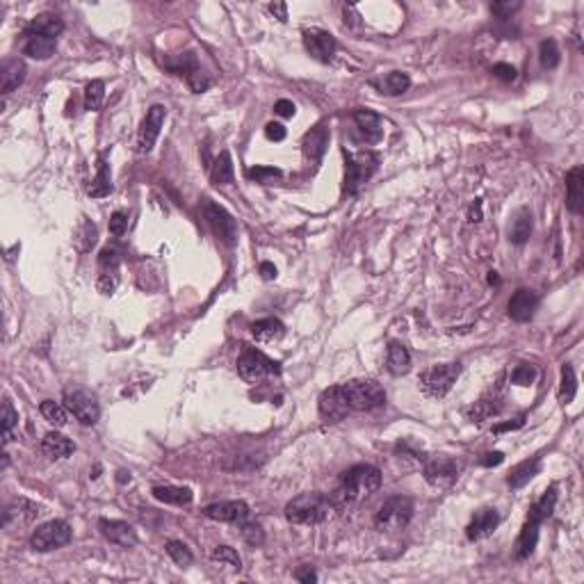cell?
Segmentation results:
<instances>
[{"label":"cell","instance_id":"35","mask_svg":"<svg viewBox=\"0 0 584 584\" xmlns=\"http://www.w3.org/2000/svg\"><path fill=\"white\" fill-rule=\"evenodd\" d=\"M408 87H411V78H408L406 74H402V71H391V74H388L384 78V83H382V91L388 96L404 94Z\"/></svg>","mask_w":584,"mask_h":584},{"label":"cell","instance_id":"6","mask_svg":"<svg viewBox=\"0 0 584 584\" xmlns=\"http://www.w3.org/2000/svg\"><path fill=\"white\" fill-rule=\"evenodd\" d=\"M71 537L74 534H71V525L67 520H48L33 532L30 546L37 552H53L57 548H64Z\"/></svg>","mask_w":584,"mask_h":584},{"label":"cell","instance_id":"40","mask_svg":"<svg viewBox=\"0 0 584 584\" xmlns=\"http://www.w3.org/2000/svg\"><path fill=\"white\" fill-rule=\"evenodd\" d=\"M326 142H329V135H326L324 128H315L313 132H309V135H306V156L320 158L324 153Z\"/></svg>","mask_w":584,"mask_h":584},{"label":"cell","instance_id":"12","mask_svg":"<svg viewBox=\"0 0 584 584\" xmlns=\"http://www.w3.org/2000/svg\"><path fill=\"white\" fill-rule=\"evenodd\" d=\"M317 408H320V416L324 423H340L347 418V413L352 411L350 402H347V395L340 386H331L322 391L320 399H317Z\"/></svg>","mask_w":584,"mask_h":584},{"label":"cell","instance_id":"48","mask_svg":"<svg viewBox=\"0 0 584 584\" xmlns=\"http://www.w3.org/2000/svg\"><path fill=\"white\" fill-rule=\"evenodd\" d=\"M534 377H537V370L532 365H518L514 372H511V384H516V386H529L532 382H534Z\"/></svg>","mask_w":584,"mask_h":584},{"label":"cell","instance_id":"15","mask_svg":"<svg viewBox=\"0 0 584 584\" xmlns=\"http://www.w3.org/2000/svg\"><path fill=\"white\" fill-rule=\"evenodd\" d=\"M203 516L210 520H219V522H233V525H240L249 518V505L242 500H224V502H214V505H208L203 509Z\"/></svg>","mask_w":584,"mask_h":584},{"label":"cell","instance_id":"10","mask_svg":"<svg viewBox=\"0 0 584 584\" xmlns=\"http://www.w3.org/2000/svg\"><path fill=\"white\" fill-rule=\"evenodd\" d=\"M201 210H203V217H206V222L210 224V229L217 233L219 238L229 244V247H233V244L238 242V224H235V219L231 217V214L210 199H203Z\"/></svg>","mask_w":584,"mask_h":584},{"label":"cell","instance_id":"49","mask_svg":"<svg viewBox=\"0 0 584 584\" xmlns=\"http://www.w3.org/2000/svg\"><path fill=\"white\" fill-rule=\"evenodd\" d=\"M119 263H121V253L115 247H105L98 256L101 270H119Z\"/></svg>","mask_w":584,"mask_h":584},{"label":"cell","instance_id":"34","mask_svg":"<svg viewBox=\"0 0 584 584\" xmlns=\"http://www.w3.org/2000/svg\"><path fill=\"white\" fill-rule=\"evenodd\" d=\"M212 183L214 185H229L233 183V160L229 151H222L212 165Z\"/></svg>","mask_w":584,"mask_h":584},{"label":"cell","instance_id":"9","mask_svg":"<svg viewBox=\"0 0 584 584\" xmlns=\"http://www.w3.org/2000/svg\"><path fill=\"white\" fill-rule=\"evenodd\" d=\"M459 473H461V464L450 457H432L425 461V468H423L425 481L434 488H450L459 479Z\"/></svg>","mask_w":584,"mask_h":584},{"label":"cell","instance_id":"8","mask_svg":"<svg viewBox=\"0 0 584 584\" xmlns=\"http://www.w3.org/2000/svg\"><path fill=\"white\" fill-rule=\"evenodd\" d=\"M461 374V363H445V365H434L420 377V384H423L425 393L434 399L445 397L452 391L454 382Z\"/></svg>","mask_w":584,"mask_h":584},{"label":"cell","instance_id":"24","mask_svg":"<svg viewBox=\"0 0 584 584\" xmlns=\"http://www.w3.org/2000/svg\"><path fill=\"white\" fill-rule=\"evenodd\" d=\"M42 452L48 457V459H67L69 454L76 452V445L74 440H69L67 436L57 434V432H48L42 440Z\"/></svg>","mask_w":584,"mask_h":584},{"label":"cell","instance_id":"11","mask_svg":"<svg viewBox=\"0 0 584 584\" xmlns=\"http://www.w3.org/2000/svg\"><path fill=\"white\" fill-rule=\"evenodd\" d=\"M64 406L69 408V413H74L80 425H96L101 418L96 395H91L89 391H69L64 395Z\"/></svg>","mask_w":584,"mask_h":584},{"label":"cell","instance_id":"27","mask_svg":"<svg viewBox=\"0 0 584 584\" xmlns=\"http://www.w3.org/2000/svg\"><path fill=\"white\" fill-rule=\"evenodd\" d=\"M153 498L165 502V505H173V507H188L192 505V491L185 486H156L151 491Z\"/></svg>","mask_w":584,"mask_h":584},{"label":"cell","instance_id":"46","mask_svg":"<svg viewBox=\"0 0 584 584\" xmlns=\"http://www.w3.org/2000/svg\"><path fill=\"white\" fill-rule=\"evenodd\" d=\"M119 270H101L98 274V281H96V288L101 294H112L117 290L119 285Z\"/></svg>","mask_w":584,"mask_h":584},{"label":"cell","instance_id":"2","mask_svg":"<svg viewBox=\"0 0 584 584\" xmlns=\"http://www.w3.org/2000/svg\"><path fill=\"white\" fill-rule=\"evenodd\" d=\"M331 511H336L331 498L313 491V493H302L292 498L285 505V518L292 525H322L324 520H329Z\"/></svg>","mask_w":584,"mask_h":584},{"label":"cell","instance_id":"42","mask_svg":"<svg viewBox=\"0 0 584 584\" xmlns=\"http://www.w3.org/2000/svg\"><path fill=\"white\" fill-rule=\"evenodd\" d=\"M167 555L178 563V566H190V563L194 561V555H192V550L185 546L183 541H176V539H171L167 541Z\"/></svg>","mask_w":584,"mask_h":584},{"label":"cell","instance_id":"13","mask_svg":"<svg viewBox=\"0 0 584 584\" xmlns=\"http://www.w3.org/2000/svg\"><path fill=\"white\" fill-rule=\"evenodd\" d=\"M167 119V108L165 105H151L144 121H142L139 132H137V151L139 153H151L156 147V139L160 135V128Z\"/></svg>","mask_w":584,"mask_h":584},{"label":"cell","instance_id":"14","mask_svg":"<svg viewBox=\"0 0 584 584\" xmlns=\"http://www.w3.org/2000/svg\"><path fill=\"white\" fill-rule=\"evenodd\" d=\"M304 46L309 50V55L317 59V62H331L338 50L336 37L331 33H326V30H317V28L304 30Z\"/></svg>","mask_w":584,"mask_h":584},{"label":"cell","instance_id":"43","mask_svg":"<svg viewBox=\"0 0 584 584\" xmlns=\"http://www.w3.org/2000/svg\"><path fill=\"white\" fill-rule=\"evenodd\" d=\"M210 557H212V561L227 563V566H231V568H235V571L242 568V559H240V555H238V550L231 548V546H219V548H214Z\"/></svg>","mask_w":584,"mask_h":584},{"label":"cell","instance_id":"33","mask_svg":"<svg viewBox=\"0 0 584 584\" xmlns=\"http://www.w3.org/2000/svg\"><path fill=\"white\" fill-rule=\"evenodd\" d=\"M112 192V183H110V165L105 160H101L98 162V171H96V178L94 183L89 185L87 194L91 199H103L108 197V194Z\"/></svg>","mask_w":584,"mask_h":584},{"label":"cell","instance_id":"3","mask_svg":"<svg viewBox=\"0 0 584 584\" xmlns=\"http://www.w3.org/2000/svg\"><path fill=\"white\" fill-rule=\"evenodd\" d=\"M379 167V156L372 151H358L345 156V194H358Z\"/></svg>","mask_w":584,"mask_h":584},{"label":"cell","instance_id":"36","mask_svg":"<svg viewBox=\"0 0 584 584\" xmlns=\"http://www.w3.org/2000/svg\"><path fill=\"white\" fill-rule=\"evenodd\" d=\"M578 393V379H576V370L566 363L561 367V386H559V402L561 404H571L573 397Z\"/></svg>","mask_w":584,"mask_h":584},{"label":"cell","instance_id":"18","mask_svg":"<svg viewBox=\"0 0 584 584\" xmlns=\"http://www.w3.org/2000/svg\"><path fill=\"white\" fill-rule=\"evenodd\" d=\"M537 306H539V294L520 288L509 299V317L516 322H529L532 317H534Z\"/></svg>","mask_w":584,"mask_h":584},{"label":"cell","instance_id":"31","mask_svg":"<svg viewBox=\"0 0 584 584\" xmlns=\"http://www.w3.org/2000/svg\"><path fill=\"white\" fill-rule=\"evenodd\" d=\"M539 470H541V457H534V459H527V461H522V464H518L514 470L509 473L507 477V484L511 488H520V486H525L527 481L539 475Z\"/></svg>","mask_w":584,"mask_h":584},{"label":"cell","instance_id":"1","mask_svg":"<svg viewBox=\"0 0 584 584\" xmlns=\"http://www.w3.org/2000/svg\"><path fill=\"white\" fill-rule=\"evenodd\" d=\"M382 486V473L370 464H358L343 473L340 484L333 491L331 505L336 511H350L352 507L361 505Z\"/></svg>","mask_w":584,"mask_h":584},{"label":"cell","instance_id":"19","mask_svg":"<svg viewBox=\"0 0 584 584\" xmlns=\"http://www.w3.org/2000/svg\"><path fill=\"white\" fill-rule=\"evenodd\" d=\"M57 48V39L53 37H44V35H35V33H23V53L28 57L35 59H48L53 57Z\"/></svg>","mask_w":584,"mask_h":584},{"label":"cell","instance_id":"52","mask_svg":"<svg viewBox=\"0 0 584 584\" xmlns=\"http://www.w3.org/2000/svg\"><path fill=\"white\" fill-rule=\"evenodd\" d=\"M188 85L192 87V91H197V94H201V91H206L210 87V78L203 74V71H192V74L188 76Z\"/></svg>","mask_w":584,"mask_h":584},{"label":"cell","instance_id":"16","mask_svg":"<svg viewBox=\"0 0 584 584\" xmlns=\"http://www.w3.org/2000/svg\"><path fill=\"white\" fill-rule=\"evenodd\" d=\"M498 525H500V514L496 509H491V507L479 509L473 516V520L468 522L466 537H468V541H481V539L493 534Z\"/></svg>","mask_w":584,"mask_h":584},{"label":"cell","instance_id":"22","mask_svg":"<svg viewBox=\"0 0 584 584\" xmlns=\"http://www.w3.org/2000/svg\"><path fill=\"white\" fill-rule=\"evenodd\" d=\"M25 80V64L21 59H7L0 71V91L3 94H12L14 89H18Z\"/></svg>","mask_w":584,"mask_h":584},{"label":"cell","instance_id":"7","mask_svg":"<svg viewBox=\"0 0 584 584\" xmlns=\"http://www.w3.org/2000/svg\"><path fill=\"white\" fill-rule=\"evenodd\" d=\"M238 372L244 382L249 384H258L263 379L274 377L281 372V367L276 361H272L270 356H265L258 350H244L242 356L238 358Z\"/></svg>","mask_w":584,"mask_h":584},{"label":"cell","instance_id":"32","mask_svg":"<svg viewBox=\"0 0 584 584\" xmlns=\"http://www.w3.org/2000/svg\"><path fill=\"white\" fill-rule=\"evenodd\" d=\"M532 235V214L527 208H520L516 212V219L511 224V231H509V240L514 244H525Z\"/></svg>","mask_w":584,"mask_h":584},{"label":"cell","instance_id":"45","mask_svg":"<svg viewBox=\"0 0 584 584\" xmlns=\"http://www.w3.org/2000/svg\"><path fill=\"white\" fill-rule=\"evenodd\" d=\"M240 534L242 539L249 543V546H263V541H265V532L263 527L258 525V522H249V518L240 522Z\"/></svg>","mask_w":584,"mask_h":584},{"label":"cell","instance_id":"57","mask_svg":"<svg viewBox=\"0 0 584 584\" xmlns=\"http://www.w3.org/2000/svg\"><path fill=\"white\" fill-rule=\"evenodd\" d=\"M525 425V416H518L514 418L511 423H502V425H496L493 427V434H502V432H514V429H520Z\"/></svg>","mask_w":584,"mask_h":584},{"label":"cell","instance_id":"20","mask_svg":"<svg viewBox=\"0 0 584 584\" xmlns=\"http://www.w3.org/2000/svg\"><path fill=\"white\" fill-rule=\"evenodd\" d=\"M42 511L35 505V502H30L25 498H18L14 500L12 505H7L5 511H3V527H9L12 522H30L35 520Z\"/></svg>","mask_w":584,"mask_h":584},{"label":"cell","instance_id":"23","mask_svg":"<svg viewBox=\"0 0 584 584\" xmlns=\"http://www.w3.org/2000/svg\"><path fill=\"white\" fill-rule=\"evenodd\" d=\"M354 121H356L358 130L363 132L365 142L374 144V142L382 139L384 128H382V119H379L377 112H372V110H356L354 112Z\"/></svg>","mask_w":584,"mask_h":584},{"label":"cell","instance_id":"53","mask_svg":"<svg viewBox=\"0 0 584 584\" xmlns=\"http://www.w3.org/2000/svg\"><path fill=\"white\" fill-rule=\"evenodd\" d=\"M80 235H83V251H89L91 247L96 244V227L94 224H89V222H83V227H80Z\"/></svg>","mask_w":584,"mask_h":584},{"label":"cell","instance_id":"62","mask_svg":"<svg viewBox=\"0 0 584 584\" xmlns=\"http://www.w3.org/2000/svg\"><path fill=\"white\" fill-rule=\"evenodd\" d=\"M258 272H260V276H263L265 281H272V279H276V268H274L272 263H260Z\"/></svg>","mask_w":584,"mask_h":584},{"label":"cell","instance_id":"55","mask_svg":"<svg viewBox=\"0 0 584 584\" xmlns=\"http://www.w3.org/2000/svg\"><path fill=\"white\" fill-rule=\"evenodd\" d=\"M274 112H276L279 117H283V119H290V117H294L297 108H294L292 101L281 98V101H276V103H274Z\"/></svg>","mask_w":584,"mask_h":584},{"label":"cell","instance_id":"30","mask_svg":"<svg viewBox=\"0 0 584 584\" xmlns=\"http://www.w3.org/2000/svg\"><path fill=\"white\" fill-rule=\"evenodd\" d=\"M539 527L541 525H537V522L525 520V525H522L518 541H516V550H514L516 559H527L532 552H534L537 543H539Z\"/></svg>","mask_w":584,"mask_h":584},{"label":"cell","instance_id":"54","mask_svg":"<svg viewBox=\"0 0 584 584\" xmlns=\"http://www.w3.org/2000/svg\"><path fill=\"white\" fill-rule=\"evenodd\" d=\"M491 74H493L496 78H500V80H505V83H511V80H516V69L511 67V64H505V62L496 64L493 69H491Z\"/></svg>","mask_w":584,"mask_h":584},{"label":"cell","instance_id":"51","mask_svg":"<svg viewBox=\"0 0 584 584\" xmlns=\"http://www.w3.org/2000/svg\"><path fill=\"white\" fill-rule=\"evenodd\" d=\"M128 231V214L126 212H115L110 217V233L115 235V238H121Z\"/></svg>","mask_w":584,"mask_h":584},{"label":"cell","instance_id":"21","mask_svg":"<svg viewBox=\"0 0 584 584\" xmlns=\"http://www.w3.org/2000/svg\"><path fill=\"white\" fill-rule=\"evenodd\" d=\"M584 203V169L573 167L566 173V206L571 212L580 214Z\"/></svg>","mask_w":584,"mask_h":584},{"label":"cell","instance_id":"47","mask_svg":"<svg viewBox=\"0 0 584 584\" xmlns=\"http://www.w3.org/2000/svg\"><path fill=\"white\" fill-rule=\"evenodd\" d=\"M247 176L256 183H263V185H268L270 181L274 178H281V169H276V167H251L247 171Z\"/></svg>","mask_w":584,"mask_h":584},{"label":"cell","instance_id":"26","mask_svg":"<svg viewBox=\"0 0 584 584\" xmlns=\"http://www.w3.org/2000/svg\"><path fill=\"white\" fill-rule=\"evenodd\" d=\"M251 336L258 343H276L285 336V326L281 320H276V317H265V320L251 324Z\"/></svg>","mask_w":584,"mask_h":584},{"label":"cell","instance_id":"59","mask_svg":"<svg viewBox=\"0 0 584 584\" xmlns=\"http://www.w3.org/2000/svg\"><path fill=\"white\" fill-rule=\"evenodd\" d=\"M294 578L299 582H304V584H311V582H317V573L311 566H304V568H299L294 573Z\"/></svg>","mask_w":584,"mask_h":584},{"label":"cell","instance_id":"63","mask_svg":"<svg viewBox=\"0 0 584 584\" xmlns=\"http://www.w3.org/2000/svg\"><path fill=\"white\" fill-rule=\"evenodd\" d=\"M488 283H491V285H493V283L498 285V283H500V279H498L496 272H488Z\"/></svg>","mask_w":584,"mask_h":584},{"label":"cell","instance_id":"38","mask_svg":"<svg viewBox=\"0 0 584 584\" xmlns=\"http://www.w3.org/2000/svg\"><path fill=\"white\" fill-rule=\"evenodd\" d=\"M539 59H541L543 69H557L559 67L561 55H559V46H557L555 39H543L541 46H539Z\"/></svg>","mask_w":584,"mask_h":584},{"label":"cell","instance_id":"39","mask_svg":"<svg viewBox=\"0 0 584 584\" xmlns=\"http://www.w3.org/2000/svg\"><path fill=\"white\" fill-rule=\"evenodd\" d=\"M105 98V85L103 80H91V83L85 87V110L89 112H98L101 105H103Z\"/></svg>","mask_w":584,"mask_h":584},{"label":"cell","instance_id":"58","mask_svg":"<svg viewBox=\"0 0 584 584\" xmlns=\"http://www.w3.org/2000/svg\"><path fill=\"white\" fill-rule=\"evenodd\" d=\"M502 461H505V454L502 452H486L484 457L479 459V464L484 468H493V466H500Z\"/></svg>","mask_w":584,"mask_h":584},{"label":"cell","instance_id":"60","mask_svg":"<svg viewBox=\"0 0 584 584\" xmlns=\"http://www.w3.org/2000/svg\"><path fill=\"white\" fill-rule=\"evenodd\" d=\"M468 222H473V224L481 222V199H475V203L470 206V210H468Z\"/></svg>","mask_w":584,"mask_h":584},{"label":"cell","instance_id":"28","mask_svg":"<svg viewBox=\"0 0 584 584\" xmlns=\"http://www.w3.org/2000/svg\"><path fill=\"white\" fill-rule=\"evenodd\" d=\"M555 505H557V488L550 486L546 493H543L534 505L529 507V514H527V520L537 522V525H543V520H548L552 516V511H555Z\"/></svg>","mask_w":584,"mask_h":584},{"label":"cell","instance_id":"61","mask_svg":"<svg viewBox=\"0 0 584 584\" xmlns=\"http://www.w3.org/2000/svg\"><path fill=\"white\" fill-rule=\"evenodd\" d=\"M270 12L279 16V21H288V5H283V3H272V5H270Z\"/></svg>","mask_w":584,"mask_h":584},{"label":"cell","instance_id":"17","mask_svg":"<svg viewBox=\"0 0 584 584\" xmlns=\"http://www.w3.org/2000/svg\"><path fill=\"white\" fill-rule=\"evenodd\" d=\"M98 527H101V534H103L110 543H115L119 548H132L137 543V534L135 529H132L128 522L124 520H108V518H101L98 520Z\"/></svg>","mask_w":584,"mask_h":584},{"label":"cell","instance_id":"4","mask_svg":"<svg viewBox=\"0 0 584 584\" xmlns=\"http://www.w3.org/2000/svg\"><path fill=\"white\" fill-rule=\"evenodd\" d=\"M413 518V500L406 496H395L391 500H386L382 509L377 511L374 516V527L377 532H399L404 529Z\"/></svg>","mask_w":584,"mask_h":584},{"label":"cell","instance_id":"41","mask_svg":"<svg viewBox=\"0 0 584 584\" xmlns=\"http://www.w3.org/2000/svg\"><path fill=\"white\" fill-rule=\"evenodd\" d=\"M16 427H18V413L14 411L12 402H9V399H5V402H3V443L5 445L14 438Z\"/></svg>","mask_w":584,"mask_h":584},{"label":"cell","instance_id":"29","mask_svg":"<svg viewBox=\"0 0 584 584\" xmlns=\"http://www.w3.org/2000/svg\"><path fill=\"white\" fill-rule=\"evenodd\" d=\"M28 33H35V35H44V37H53L57 39L59 35H62V30H64V21L59 16L55 14H39L37 18H33V21L28 23Z\"/></svg>","mask_w":584,"mask_h":584},{"label":"cell","instance_id":"25","mask_svg":"<svg viewBox=\"0 0 584 584\" xmlns=\"http://www.w3.org/2000/svg\"><path fill=\"white\" fill-rule=\"evenodd\" d=\"M386 365H388V372L395 374V377H402L411 370V354L402 345V343H388V358H386Z\"/></svg>","mask_w":584,"mask_h":584},{"label":"cell","instance_id":"56","mask_svg":"<svg viewBox=\"0 0 584 584\" xmlns=\"http://www.w3.org/2000/svg\"><path fill=\"white\" fill-rule=\"evenodd\" d=\"M265 137H268L270 142H283L285 139V128L281 124H268L265 126Z\"/></svg>","mask_w":584,"mask_h":584},{"label":"cell","instance_id":"50","mask_svg":"<svg viewBox=\"0 0 584 584\" xmlns=\"http://www.w3.org/2000/svg\"><path fill=\"white\" fill-rule=\"evenodd\" d=\"M518 9H520L518 0H514V3H511V0H502V3L491 5V12H493L498 18H511V14L518 12Z\"/></svg>","mask_w":584,"mask_h":584},{"label":"cell","instance_id":"44","mask_svg":"<svg viewBox=\"0 0 584 584\" xmlns=\"http://www.w3.org/2000/svg\"><path fill=\"white\" fill-rule=\"evenodd\" d=\"M498 411H500V404H493L491 399H481V402H477L468 411V418L473 420V423H484V420L493 418Z\"/></svg>","mask_w":584,"mask_h":584},{"label":"cell","instance_id":"5","mask_svg":"<svg viewBox=\"0 0 584 584\" xmlns=\"http://www.w3.org/2000/svg\"><path fill=\"white\" fill-rule=\"evenodd\" d=\"M352 411H374L386 404V391L372 379H352L343 384Z\"/></svg>","mask_w":584,"mask_h":584},{"label":"cell","instance_id":"37","mask_svg":"<svg viewBox=\"0 0 584 584\" xmlns=\"http://www.w3.org/2000/svg\"><path fill=\"white\" fill-rule=\"evenodd\" d=\"M39 411H42V416L48 420L50 425H55V427H64L69 423V408L62 406V404H57L53 402V399H46V402H42V406H39Z\"/></svg>","mask_w":584,"mask_h":584}]
</instances>
